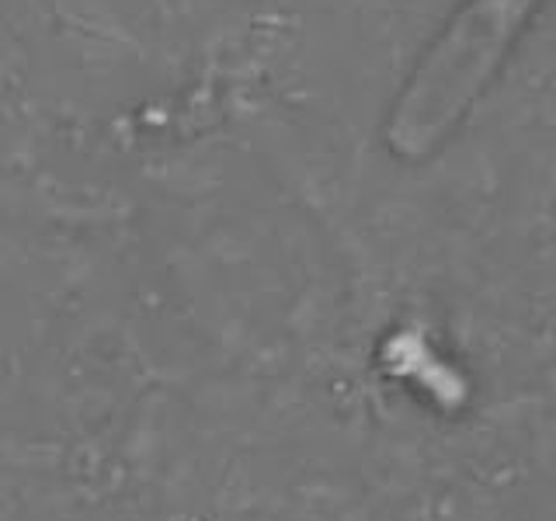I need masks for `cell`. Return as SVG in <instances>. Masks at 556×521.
Instances as JSON below:
<instances>
[{"instance_id":"obj_1","label":"cell","mask_w":556,"mask_h":521,"mask_svg":"<svg viewBox=\"0 0 556 521\" xmlns=\"http://www.w3.org/2000/svg\"><path fill=\"white\" fill-rule=\"evenodd\" d=\"M535 8L539 0H466L396 101L387 126L396 156L421 161L456 129Z\"/></svg>"}]
</instances>
